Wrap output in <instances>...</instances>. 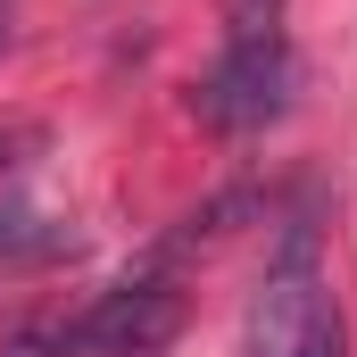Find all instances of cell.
I'll return each mask as SVG.
<instances>
[{"label":"cell","instance_id":"cell-3","mask_svg":"<svg viewBox=\"0 0 357 357\" xmlns=\"http://www.w3.org/2000/svg\"><path fill=\"white\" fill-rule=\"evenodd\" d=\"M282 100H291V50H225L208 84L191 91V108L216 133H258L282 116Z\"/></svg>","mask_w":357,"mask_h":357},{"label":"cell","instance_id":"cell-4","mask_svg":"<svg viewBox=\"0 0 357 357\" xmlns=\"http://www.w3.org/2000/svg\"><path fill=\"white\" fill-rule=\"evenodd\" d=\"M291 0H225V50H291Z\"/></svg>","mask_w":357,"mask_h":357},{"label":"cell","instance_id":"cell-5","mask_svg":"<svg viewBox=\"0 0 357 357\" xmlns=\"http://www.w3.org/2000/svg\"><path fill=\"white\" fill-rule=\"evenodd\" d=\"M291 357H349V341H341V316L324 307V316H316V333H307V341H299Z\"/></svg>","mask_w":357,"mask_h":357},{"label":"cell","instance_id":"cell-6","mask_svg":"<svg viewBox=\"0 0 357 357\" xmlns=\"http://www.w3.org/2000/svg\"><path fill=\"white\" fill-rule=\"evenodd\" d=\"M8 357H59V333H25V341H17Z\"/></svg>","mask_w":357,"mask_h":357},{"label":"cell","instance_id":"cell-2","mask_svg":"<svg viewBox=\"0 0 357 357\" xmlns=\"http://www.w3.org/2000/svg\"><path fill=\"white\" fill-rule=\"evenodd\" d=\"M333 299H324V274H316V233L307 225H291L282 233V250H274L266 282H258V316H250V357H291L307 333H316V316H324Z\"/></svg>","mask_w":357,"mask_h":357},{"label":"cell","instance_id":"cell-1","mask_svg":"<svg viewBox=\"0 0 357 357\" xmlns=\"http://www.w3.org/2000/svg\"><path fill=\"white\" fill-rule=\"evenodd\" d=\"M175 333H183V291L167 274H142V282L100 291L59 333V357H158Z\"/></svg>","mask_w":357,"mask_h":357}]
</instances>
